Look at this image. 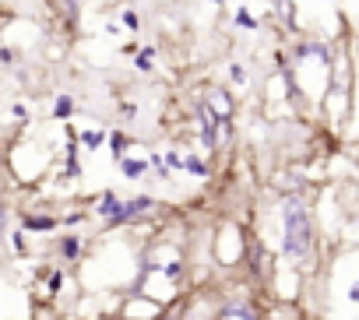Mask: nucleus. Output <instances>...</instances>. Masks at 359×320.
I'll list each match as a JSON object with an SVG mask.
<instances>
[{
	"label": "nucleus",
	"instance_id": "17",
	"mask_svg": "<svg viewBox=\"0 0 359 320\" xmlns=\"http://www.w3.org/2000/svg\"><path fill=\"white\" fill-rule=\"evenodd\" d=\"M60 285H64V274H60V271H57V274H50V288H53V292H57V288H60Z\"/></svg>",
	"mask_w": 359,
	"mask_h": 320
},
{
	"label": "nucleus",
	"instance_id": "15",
	"mask_svg": "<svg viewBox=\"0 0 359 320\" xmlns=\"http://www.w3.org/2000/svg\"><path fill=\"white\" fill-rule=\"evenodd\" d=\"M165 166H172V169H176V166H184V158H180V155H172V151H169V155H165Z\"/></svg>",
	"mask_w": 359,
	"mask_h": 320
},
{
	"label": "nucleus",
	"instance_id": "2",
	"mask_svg": "<svg viewBox=\"0 0 359 320\" xmlns=\"http://www.w3.org/2000/svg\"><path fill=\"white\" fill-rule=\"evenodd\" d=\"M338 302H341V306H348V309L359 316V264L348 271V278H345V285H341V295H338Z\"/></svg>",
	"mask_w": 359,
	"mask_h": 320
},
{
	"label": "nucleus",
	"instance_id": "5",
	"mask_svg": "<svg viewBox=\"0 0 359 320\" xmlns=\"http://www.w3.org/2000/svg\"><path fill=\"white\" fill-rule=\"evenodd\" d=\"M120 166H123V176H130V180H137L148 169V162H141V158H120Z\"/></svg>",
	"mask_w": 359,
	"mask_h": 320
},
{
	"label": "nucleus",
	"instance_id": "8",
	"mask_svg": "<svg viewBox=\"0 0 359 320\" xmlns=\"http://www.w3.org/2000/svg\"><path fill=\"white\" fill-rule=\"evenodd\" d=\"M71 109H74V99L71 95H60L57 106H53V116H71Z\"/></svg>",
	"mask_w": 359,
	"mask_h": 320
},
{
	"label": "nucleus",
	"instance_id": "19",
	"mask_svg": "<svg viewBox=\"0 0 359 320\" xmlns=\"http://www.w3.org/2000/svg\"><path fill=\"white\" fill-rule=\"evenodd\" d=\"M352 225H355V232H359V211H355V218H352Z\"/></svg>",
	"mask_w": 359,
	"mask_h": 320
},
{
	"label": "nucleus",
	"instance_id": "11",
	"mask_svg": "<svg viewBox=\"0 0 359 320\" xmlns=\"http://www.w3.org/2000/svg\"><path fill=\"white\" fill-rule=\"evenodd\" d=\"M229 74H233V81H236V85H247V71H243L240 64H233V67H229Z\"/></svg>",
	"mask_w": 359,
	"mask_h": 320
},
{
	"label": "nucleus",
	"instance_id": "10",
	"mask_svg": "<svg viewBox=\"0 0 359 320\" xmlns=\"http://www.w3.org/2000/svg\"><path fill=\"white\" fill-rule=\"evenodd\" d=\"M236 25H240V29H250V32H254V29H257V18H254L250 11H236Z\"/></svg>",
	"mask_w": 359,
	"mask_h": 320
},
{
	"label": "nucleus",
	"instance_id": "13",
	"mask_svg": "<svg viewBox=\"0 0 359 320\" xmlns=\"http://www.w3.org/2000/svg\"><path fill=\"white\" fill-rule=\"evenodd\" d=\"M137 67H141V71H151V50H144V53L137 57Z\"/></svg>",
	"mask_w": 359,
	"mask_h": 320
},
{
	"label": "nucleus",
	"instance_id": "1",
	"mask_svg": "<svg viewBox=\"0 0 359 320\" xmlns=\"http://www.w3.org/2000/svg\"><path fill=\"white\" fill-rule=\"evenodd\" d=\"M313 253V215L303 197H282V257L303 264Z\"/></svg>",
	"mask_w": 359,
	"mask_h": 320
},
{
	"label": "nucleus",
	"instance_id": "16",
	"mask_svg": "<svg viewBox=\"0 0 359 320\" xmlns=\"http://www.w3.org/2000/svg\"><path fill=\"white\" fill-rule=\"evenodd\" d=\"M11 243H15V253H25V236H22V232H18Z\"/></svg>",
	"mask_w": 359,
	"mask_h": 320
},
{
	"label": "nucleus",
	"instance_id": "21",
	"mask_svg": "<svg viewBox=\"0 0 359 320\" xmlns=\"http://www.w3.org/2000/svg\"><path fill=\"white\" fill-rule=\"evenodd\" d=\"M355 99H359V95H355Z\"/></svg>",
	"mask_w": 359,
	"mask_h": 320
},
{
	"label": "nucleus",
	"instance_id": "4",
	"mask_svg": "<svg viewBox=\"0 0 359 320\" xmlns=\"http://www.w3.org/2000/svg\"><path fill=\"white\" fill-rule=\"evenodd\" d=\"M222 320H257V313H254L250 302L236 299V302H226L222 306Z\"/></svg>",
	"mask_w": 359,
	"mask_h": 320
},
{
	"label": "nucleus",
	"instance_id": "7",
	"mask_svg": "<svg viewBox=\"0 0 359 320\" xmlns=\"http://www.w3.org/2000/svg\"><path fill=\"white\" fill-rule=\"evenodd\" d=\"M184 169H191L194 176H208V166L201 162V158H194V155H191V158H184Z\"/></svg>",
	"mask_w": 359,
	"mask_h": 320
},
{
	"label": "nucleus",
	"instance_id": "6",
	"mask_svg": "<svg viewBox=\"0 0 359 320\" xmlns=\"http://www.w3.org/2000/svg\"><path fill=\"white\" fill-rule=\"evenodd\" d=\"M60 253H64L67 260H78V253H81V239H78V236H67L64 246H60Z\"/></svg>",
	"mask_w": 359,
	"mask_h": 320
},
{
	"label": "nucleus",
	"instance_id": "12",
	"mask_svg": "<svg viewBox=\"0 0 359 320\" xmlns=\"http://www.w3.org/2000/svg\"><path fill=\"white\" fill-rule=\"evenodd\" d=\"M4 236H8V208L0 204V243H4Z\"/></svg>",
	"mask_w": 359,
	"mask_h": 320
},
{
	"label": "nucleus",
	"instance_id": "9",
	"mask_svg": "<svg viewBox=\"0 0 359 320\" xmlns=\"http://www.w3.org/2000/svg\"><path fill=\"white\" fill-rule=\"evenodd\" d=\"M25 229H39V232H46V229H57V218H25Z\"/></svg>",
	"mask_w": 359,
	"mask_h": 320
},
{
	"label": "nucleus",
	"instance_id": "20",
	"mask_svg": "<svg viewBox=\"0 0 359 320\" xmlns=\"http://www.w3.org/2000/svg\"><path fill=\"white\" fill-rule=\"evenodd\" d=\"M123 320H130V316H123Z\"/></svg>",
	"mask_w": 359,
	"mask_h": 320
},
{
	"label": "nucleus",
	"instance_id": "3",
	"mask_svg": "<svg viewBox=\"0 0 359 320\" xmlns=\"http://www.w3.org/2000/svg\"><path fill=\"white\" fill-rule=\"evenodd\" d=\"M99 215H102L106 225H120V222H123V201H120L116 194H102V201H99Z\"/></svg>",
	"mask_w": 359,
	"mask_h": 320
},
{
	"label": "nucleus",
	"instance_id": "18",
	"mask_svg": "<svg viewBox=\"0 0 359 320\" xmlns=\"http://www.w3.org/2000/svg\"><path fill=\"white\" fill-rule=\"evenodd\" d=\"M85 144H92V148L102 144V134H85Z\"/></svg>",
	"mask_w": 359,
	"mask_h": 320
},
{
	"label": "nucleus",
	"instance_id": "14",
	"mask_svg": "<svg viewBox=\"0 0 359 320\" xmlns=\"http://www.w3.org/2000/svg\"><path fill=\"white\" fill-rule=\"evenodd\" d=\"M123 25H127V29H137V11H127V15H123Z\"/></svg>",
	"mask_w": 359,
	"mask_h": 320
}]
</instances>
